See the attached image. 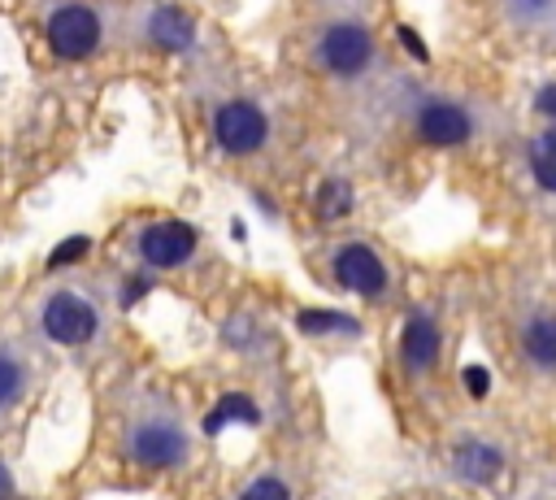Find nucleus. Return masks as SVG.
<instances>
[{
    "instance_id": "nucleus-1",
    "label": "nucleus",
    "mask_w": 556,
    "mask_h": 500,
    "mask_svg": "<svg viewBox=\"0 0 556 500\" xmlns=\"http://www.w3.org/2000/svg\"><path fill=\"white\" fill-rule=\"evenodd\" d=\"M317 65L339 74V78H356L374 65V35L365 22L356 17H334L321 35H317Z\"/></svg>"
},
{
    "instance_id": "nucleus-2",
    "label": "nucleus",
    "mask_w": 556,
    "mask_h": 500,
    "mask_svg": "<svg viewBox=\"0 0 556 500\" xmlns=\"http://www.w3.org/2000/svg\"><path fill=\"white\" fill-rule=\"evenodd\" d=\"M126 457L143 470H174L187 461V430L165 413L139 417L126 430Z\"/></svg>"
},
{
    "instance_id": "nucleus-3",
    "label": "nucleus",
    "mask_w": 556,
    "mask_h": 500,
    "mask_svg": "<svg viewBox=\"0 0 556 500\" xmlns=\"http://www.w3.org/2000/svg\"><path fill=\"white\" fill-rule=\"evenodd\" d=\"M43 35H48V48L61 61H83V57H91L100 48L104 26H100V13L96 9H87V4H61V9H52Z\"/></svg>"
},
{
    "instance_id": "nucleus-4",
    "label": "nucleus",
    "mask_w": 556,
    "mask_h": 500,
    "mask_svg": "<svg viewBox=\"0 0 556 500\" xmlns=\"http://www.w3.org/2000/svg\"><path fill=\"white\" fill-rule=\"evenodd\" d=\"M39 326L52 343H65V348H78L96 335L100 317H96V304L78 291H52L39 309Z\"/></svg>"
},
{
    "instance_id": "nucleus-5",
    "label": "nucleus",
    "mask_w": 556,
    "mask_h": 500,
    "mask_svg": "<svg viewBox=\"0 0 556 500\" xmlns=\"http://www.w3.org/2000/svg\"><path fill=\"white\" fill-rule=\"evenodd\" d=\"M213 139L230 157H252L269 139V117L252 100H226L213 113Z\"/></svg>"
},
{
    "instance_id": "nucleus-6",
    "label": "nucleus",
    "mask_w": 556,
    "mask_h": 500,
    "mask_svg": "<svg viewBox=\"0 0 556 500\" xmlns=\"http://www.w3.org/2000/svg\"><path fill=\"white\" fill-rule=\"evenodd\" d=\"M330 270H334V283L348 287V291H356V296H378V291H387V265H382L378 252L365 248V243H343V248H334Z\"/></svg>"
},
{
    "instance_id": "nucleus-7",
    "label": "nucleus",
    "mask_w": 556,
    "mask_h": 500,
    "mask_svg": "<svg viewBox=\"0 0 556 500\" xmlns=\"http://www.w3.org/2000/svg\"><path fill=\"white\" fill-rule=\"evenodd\" d=\"M195 226L187 222H152L143 235H139V257L152 265V270H174L182 265L191 252H195Z\"/></svg>"
},
{
    "instance_id": "nucleus-8",
    "label": "nucleus",
    "mask_w": 556,
    "mask_h": 500,
    "mask_svg": "<svg viewBox=\"0 0 556 500\" xmlns=\"http://www.w3.org/2000/svg\"><path fill=\"white\" fill-rule=\"evenodd\" d=\"M413 130H417V139H426L434 148H452L473 135V117L452 100H426L413 117Z\"/></svg>"
},
{
    "instance_id": "nucleus-9",
    "label": "nucleus",
    "mask_w": 556,
    "mask_h": 500,
    "mask_svg": "<svg viewBox=\"0 0 556 500\" xmlns=\"http://www.w3.org/2000/svg\"><path fill=\"white\" fill-rule=\"evenodd\" d=\"M439 348H443V335H439L434 317H430V313H413V317L404 322V335H400V361H404V370H408V374L434 370Z\"/></svg>"
},
{
    "instance_id": "nucleus-10",
    "label": "nucleus",
    "mask_w": 556,
    "mask_h": 500,
    "mask_svg": "<svg viewBox=\"0 0 556 500\" xmlns=\"http://www.w3.org/2000/svg\"><path fill=\"white\" fill-rule=\"evenodd\" d=\"M517 343L539 374H556V313H526L517 326Z\"/></svg>"
},
{
    "instance_id": "nucleus-11",
    "label": "nucleus",
    "mask_w": 556,
    "mask_h": 500,
    "mask_svg": "<svg viewBox=\"0 0 556 500\" xmlns=\"http://www.w3.org/2000/svg\"><path fill=\"white\" fill-rule=\"evenodd\" d=\"M148 39H152L156 48H165V52H187V48L195 43V22H191L182 9L161 4V9L148 13Z\"/></svg>"
},
{
    "instance_id": "nucleus-12",
    "label": "nucleus",
    "mask_w": 556,
    "mask_h": 500,
    "mask_svg": "<svg viewBox=\"0 0 556 500\" xmlns=\"http://www.w3.org/2000/svg\"><path fill=\"white\" fill-rule=\"evenodd\" d=\"M500 465H504L500 448H491V443H482V439H465V443L456 448V470H460V478H469V483H491V478L500 474Z\"/></svg>"
},
{
    "instance_id": "nucleus-13",
    "label": "nucleus",
    "mask_w": 556,
    "mask_h": 500,
    "mask_svg": "<svg viewBox=\"0 0 556 500\" xmlns=\"http://www.w3.org/2000/svg\"><path fill=\"white\" fill-rule=\"evenodd\" d=\"M26 383H30L26 361H22L13 348H0V413L13 409V404L26 396Z\"/></svg>"
},
{
    "instance_id": "nucleus-14",
    "label": "nucleus",
    "mask_w": 556,
    "mask_h": 500,
    "mask_svg": "<svg viewBox=\"0 0 556 500\" xmlns=\"http://www.w3.org/2000/svg\"><path fill=\"white\" fill-rule=\"evenodd\" d=\"M530 174H534V183L543 191L556 196V122L530 143Z\"/></svg>"
},
{
    "instance_id": "nucleus-15",
    "label": "nucleus",
    "mask_w": 556,
    "mask_h": 500,
    "mask_svg": "<svg viewBox=\"0 0 556 500\" xmlns=\"http://www.w3.org/2000/svg\"><path fill=\"white\" fill-rule=\"evenodd\" d=\"M313 209H317V217H321V222H334V217L352 213V187H348L343 178H326V183L317 187Z\"/></svg>"
},
{
    "instance_id": "nucleus-16",
    "label": "nucleus",
    "mask_w": 556,
    "mask_h": 500,
    "mask_svg": "<svg viewBox=\"0 0 556 500\" xmlns=\"http://www.w3.org/2000/svg\"><path fill=\"white\" fill-rule=\"evenodd\" d=\"M226 422H261V413H256V404L248 400V396H239V391H230V396H222L217 400V409L208 413V430H222Z\"/></svg>"
},
{
    "instance_id": "nucleus-17",
    "label": "nucleus",
    "mask_w": 556,
    "mask_h": 500,
    "mask_svg": "<svg viewBox=\"0 0 556 500\" xmlns=\"http://www.w3.org/2000/svg\"><path fill=\"white\" fill-rule=\"evenodd\" d=\"M295 326H300L304 335H326V330H352V335H356V330H361L348 313H321V309H304V313L295 317Z\"/></svg>"
},
{
    "instance_id": "nucleus-18",
    "label": "nucleus",
    "mask_w": 556,
    "mask_h": 500,
    "mask_svg": "<svg viewBox=\"0 0 556 500\" xmlns=\"http://www.w3.org/2000/svg\"><path fill=\"white\" fill-rule=\"evenodd\" d=\"M239 500H291V491H287V483H282L278 474H261V478H252V483L243 487Z\"/></svg>"
},
{
    "instance_id": "nucleus-19",
    "label": "nucleus",
    "mask_w": 556,
    "mask_h": 500,
    "mask_svg": "<svg viewBox=\"0 0 556 500\" xmlns=\"http://www.w3.org/2000/svg\"><path fill=\"white\" fill-rule=\"evenodd\" d=\"M552 4H556V0H508V13H513L517 22H543V17L552 13Z\"/></svg>"
},
{
    "instance_id": "nucleus-20",
    "label": "nucleus",
    "mask_w": 556,
    "mask_h": 500,
    "mask_svg": "<svg viewBox=\"0 0 556 500\" xmlns=\"http://www.w3.org/2000/svg\"><path fill=\"white\" fill-rule=\"evenodd\" d=\"M87 248H91V239L87 235H74V239H65L52 257H48V265H65V261H78V257H87Z\"/></svg>"
},
{
    "instance_id": "nucleus-21",
    "label": "nucleus",
    "mask_w": 556,
    "mask_h": 500,
    "mask_svg": "<svg viewBox=\"0 0 556 500\" xmlns=\"http://www.w3.org/2000/svg\"><path fill=\"white\" fill-rule=\"evenodd\" d=\"M465 387H469V396H486L491 391V374L482 365H469L465 370Z\"/></svg>"
},
{
    "instance_id": "nucleus-22",
    "label": "nucleus",
    "mask_w": 556,
    "mask_h": 500,
    "mask_svg": "<svg viewBox=\"0 0 556 500\" xmlns=\"http://www.w3.org/2000/svg\"><path fill=\"white\" fill-rule=\"evenodd\" d=\"M395 35H400V43H404V48H408V52H413L417 61H426V57H430V52H426V43H421V39L413 35V26H400Z\"/></svg>"
},
{
    "instance_id": "nucleus-23",
    "label": "nucleus",
    "mask_w": 556,
    "mask_h": 500,
    "mask_svg": "<svg viewBox=\"0 0 556 500\" xmlns=\"http://www.w3.org/2000/svg\"><path fill=\"white\" fill-rule=\"evenodd\" d=\"M534 104H539V113H547V117L556 122V83H547V87L539 91V100H534Z\"/></svg>"
},
{
    "instance_id": "nucleus-24",
    "label": "nucleus",
    "mask_w": 556,
    "mask_h": 500,
    "mask_svg": "<svg viewBox=\"0 0 556 500\" xmlns=\"http://www.w3.org/2000/svg\"><path fill=\"white\" fill-rule=\"evenodd\" d=\"M143 291H148V278H135V283L126 287V296H122V304H130V300H139Z\"/></svg>"
},
{
    "instance_id": "nucleus-25",
    "label": "nucleus",
    "mask_w": 556,
    "mask_h": 500,
    "mask_svg": "<svg viewBox=\"0 0 556 500\" xmlns=\"http://www.w3.org/2000/svg\"><path fill=\"white\" fill-rule=\"evenodd\" d=\"M0 500H13V478H9L4 465H0Z\"/></svg>"
}]
</instances>
